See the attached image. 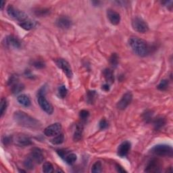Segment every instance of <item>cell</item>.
I'll use <instances>...</instances> for the list:
<instances>
[{
	"label": "cell",
	"instance_id": "obj_1",
	"mask_svg": "<svg viewBox=\"0 0 173 173\" xmlns=\"http://www.w3.org/2000/svg\"><path fill=\"white\" fill-rule=\"evenodd\" d=\"M14 119L19 125L25 128L37 129L41 127V123L39 120L22 111L15 112Z\"/></svg>",
	"mask_w": 173,
	"mask_h": 173
},
{
	"label": "cell",
	"instance_id": "obj_2",
	"mask_svg": "<svg viewBox=\"0 0 173 173\" xmlns=\"http://www.w3.org/2000/svg\"><path fill=\"white\" fill-rule=\"evenodd\" d=\"M129 46L136 55L141 57L146 56L149 54V47L144 40L136 37H132L129 40Z\"/></svg>",
	"mask_w": 173,
	"mask_h": 173
},
{
	"label": "cell",
	"instance_id": "obj_3",
	"mask_svg": "<svg viewBox=\"0 0 173 173\" xmlns=\"http://www.w3.org/2000/svg\"><path fill=\"white\" fill-rule=\"evenodd\" d=\"M151 152L157 156L169 157L173 156V149L171 145H157L151 150Z\"/></svg>",
	"mask_w": 173,
	"mask_h": 173
},
{
	"label": "cell",
	"instance_id": "obj_4",
	"mask_svg": "<svg viewBox=\"0 0 173 173\" xmlns=\"http://www.w3.org/2000/svg\"><path fill=\"white\" fill-rule=\"evenodd\" d=\"M7 13L12 19L16 20L20 22H24L28 19V15L25 12L15 8L12 5H9L7 8Z\"/></svg>",
	"mask_w": 173,
	"mask_h": 173
},
{
	"label": "cell",
	"instance_id": "obj_5",
	"mask_svg": "<svg viewBox=\"0 0 173 173\" xmlns=\"http://www.w3.org/2000/svg\"><path fill=\"white\" fill-rule=\"evenodd\" d=\"M133 29L137 32L145 33L149 31V26L145 21L141 18L135 17L132 20Z\"/></svg>",
	"mask_w": 173,
	"mask_h": 173
},
{
	"label": "cell",
	"instance_id": "obj_6",
	"mask_svg": "<svg viewBox=\"0 0 173 173\" xmlns=\"http://www.w3.org/2000/svg\"><path fill=\"white\" fill-rule=\"evenodd\" d=\"M38 104L40 106L42 110L46 112L48 114H51L54 112L53 106H51L50 103L47 101V99L45 98L44 94L38 93L37 96Z\"/></svg>",
	"mask_w": 173,
	"mask_h": 173
},
{
	"label": "cell",
	"instance_id": "obj_7",
	"mask_svg": "<svg viewBox=\"0 0 173 173\" xmlns=\"http://www.w3.org/2000/svg\"><path fill=\"white\" fill-rule=\"evenodd\" d=\"M132 100L133 94L131 92H128L126 93H124L122 97V98L120 99V100L118 102L116 105L118 109H119L120 110H123L124 109H126L130 103H131Z\"/></svg>",
	"mask_w": 173,
	"mask_h": 173
},
{
	"label": "cell",
	"instance_id": "obj_8",
	"mask_svg": "<svg viewBox=\"0 0 173 173\" xmlns=\"http://www.w3.org/2000/svg\"><path fill=\"white\" fill-rule=\"evenodd\" d=\"M56 65L58 66L60 68H61L63 72H64L66 75L67 76L68 78L72 77L73 73H72L71 66L66 60L64 59H57L56 61Z\"/></svg>",
	"mask_w": 173,
	"mask_h": 173
},
{
	"label": "cell",
	"instance_id": "obj_9",
	"mask_svg": "<svg viewBox=\"0 0 173 173\" xmlns=\"http://www.w3.org/2000/svg\"><path fill=\"white\" fill-rule=\"evenodd\" d=\"M62 125L60 123H54L48 126L44 130V134L47 137H55L60 133Z\"/></svg>",
	"mask_w": 173,
	"mask_h": 173
},
{
	"label": "cell",
	"instance_id": "obj_10",
	"mask_svg": "<svg viewBox=\"0 0 173 173\" xmlns=\"http://www.w3.org/2000/svg\"><path fill=\"white\" fill-rule=\"evenodd\" d=\"M162 169V164L157 159H152L148 162L145 167V172H160Z\"/></svg>",
	"mask_w": 173,
	"mask_h": 173
},
{
	"label": "cell",
	"instance_id": "obj_11",
	"mask_svg": "<svg viewBox=\"0 0 173 173\" xmlns=\"http://www.w3.org/2000/svg\"><path fill=\"white\" fill-rule=\"evenodd\" d=\"M131 148V144L129 141L123 142L118 147V155L120 157H125L128 155Z\"/></svg>",
	"mask_w": 173,
	"mask_h": 173
},
{
	"label": "cell",
	"instance_id": "obj_12",
	"mask_svg": "<svg viewBox=\"0 0 173 173\" xmlns=\"http://www.w3.org/2000/svg\"><path fill=\"white\" fill-rule=\"evenodd\" d=\"M14 141L17 145L22 147L27 146V145L32 144L31 139L25 135H19L16 136V137L14 139Z\"/></svg>",
	"mask_w": 173,
	"mask_h": 173
},
{
	"label": "cell",
	"instance_id": "obj_13",
	"mask_svg": "<svg viewBox=\"0 0 173 173\" xmlns=\"http://www.w3.org/2000/svg\"><path fill=\"white\" fill-rule=\"evenodd\" d=\"M30 156L32 157L33 160L35 161V162L37 164H41V162H43L44 160L43 152H42V151L40 149L37 147H34L32 149Z\"/></svg>",
	"mask_w": 173,
	"mask_h": 173
},
{
	"label": "cell",
	"instance_id": "obj_14",
	"mask_svg": "<svg viewBox=\"0 0 173 173\" xmlns=\"http://www.w3.org/2000/svg\"><path fill=\"white\" fill-rule=\"evenodd\" d=\"M5 45H6L8 47L20 48L21 46L20 41L17 37L13 35H9L6 38H5Z\"/></svg>",
	"mask_w": 173,
	"mask_h": 173
},
{
	"label": "cell",
	"instance_id": "obj_15",
	"mask_svg": "<svg viewBox=\"0 0 173 173\" xmlns=\"http://www.w3.org/2000/svg\"><path fill=\"white\" fill-rule=\"evenodd\" d=\"M107 16L112 25H118L120 22V16L119 13L113 10H108Z\"/></svg>",
	"mask_w": 173,
	"mask_h": 173
},
{
	"label": "cell",
	"instance_id": "obj_16",
	"mask_svg": "<svg viewBox=\"0 0 173 173\" xmlns=\"http://www.w3.org/2000/svg\"><path fill=\"white\" fill-rule=\"evenodd\" d=\"M57 26L62 29H68L72 26V21L67 16H60L56 20Z\"/></svg>",
	"mask_w": 173,
	"mask_h": 173
},
{
	"label": "cell",
	"instance_id": "obj_17",
	"mask_svg": "<svg viewBox=\"0 0 173 173\" xmlns=\"http://www.w3.org/2000/svg\"><path fill=\"white\" fill-rule=\"evenodd\" d=\"M17 101L20 105L25 106V107H29L31 104V99L26 94H21L18 96Z\"/></svg>",
	"mask_w": 173,
	"mask_h": 173
},
{
	"label": "cell",
	"instance_id": "obj_18",
	"mask_svg": "<svg viewBox=\"0 0 173 173\" xmlns=\"http://www.w3.org/2000/svg\"><path fill=\"white\" fill-rule=\"evenodd\" d=\"M19 25L20 27H22L23 29L26 30V31H30V30L33 29L35 26L36 23L34 21L27 19L26 20L24 21V22H20Z\"/></svg>",
	"mask_w": 173,
	"mask_h": 173
},
{
	"label": "cell",
	"instance_id": "obj_19",
	"mask_svg": "<svg viewBox=\"0 0 173 173\" xmlns=\"http://www.w3.org/2000/svg\"><path fill=\"white\" fill-rule=\"evenodd\" d=\"M104 76L106 81H107L108 84H112L114 82V73L110 69L106 68L104 71Z\"/></svg>",
	"mask_w": 173,
	"mask_h": 173
},
{
	"label": "cell",
	"instance_id": "obj_20",
	"mask_svg": "<svg viewBox=\"0 0 173 173\" xmlns=\"http://www.w3.org/2000/svg\"><path fill=\"white\" fill-rule=\"evenodd\" d=\"M83 124H78L76 127V130L74 134V141H79L82 138V135H83Z\"/></svg>",
	"mask_w": 173,
	"mask_h": 173
},
{
	"label": "cell",
	"instance_id": "obj_21",
	"mask_svg": "<svg viewBox=\"0 0 173 173\" xmlns=\"http://www.w3.org/2000/svg\"><path fill=\"white\" fill-rule=\"evenodd\" d=\"M166 119L162 117H158L156 118L154 121V126L156 130H159L166 124Z\"/></svg>",
	"mask_w": 173,
	"mask_h": 173
},
{
	"label": "cell",
	"instance_id": "obj_22",
	"mask_svg": "<svg viewBox=\"0 0 173 173\" xmlns=\"http://www.w3.org/2000/svg\"><path fill=\"white\" fill-rule=\"evenodd\" d=\"M11 87H12V93L14 94H18L20 92H22L24 89H25V85H24L23 84L19 83V82L15 83Z\"/></svg>",
	"mask_w": 173,
	"mask_h": 173
},
{
	"label": "cell",
	"instance_id": "obj_23",
	"mask_svg": "<svg viewBox=\"0 0 173 173\" xmlns=\"http://www.w3.org/2000/svg\"><path fill=\"white\" fill-rule=\"evenodd\" d=\"M64 141V136L63 133H59L58 135L54 137L50 141L53 145H60Z\"/></svg>",
	"mask_w": 173,
	"mask_h": 173
},
{
	"label": "cell",
	"instance_id": "obj_24",
	"mask_svg": "<svg viewBox=\"0 0 173 173\" xmlns=\"http://www.w3.org/2000/svg\"><path fill=\"white\" fill-rule=\"evenodd\" d=\"M35 161L33 160L32 157L31 156L27 157L26 160L24 161V166H25V168L28 170H33L35 166Z\"/></svg>",
	"mask_w": 173,
	"mask_h": 173
},
{
	"label": "cell",
	"instance_id": "obj_25",
	"mask_svg": "<svg viewBox=\"0 0 173 173\" xmlns=\"http://www.w3.org/2000/svg\"><path fill=\"white\" fill-rule=\"evenodd\" d=\"M65 162L66 164H68L69 165H72L73 164L75 163L76 161L77 160V156L75 154H70L66 155V157H64Z\"/></svg>",
	"mask_w": 173,
	"mask_h": 173
},
{
	"label": "cell",
	"instance_id": "obj_26",
	"mask_svg": "<svg viewBox=\"0 0 173 173\" xmlns=\"http://www.w3.org/2000/svg\"><path fill=\"white\" fill-rule=\"evenodd\" d=\"M102 171V164L100 161H98L93 164L92 168V172L93 173H99Z\"/></svg>",
	"mask_w": 173,
	"mask_h": 173
},
{
	"label": "cell",
	"instance_id": "obj_27",
	"mask_svg": "<svg viewBox=\"0 0 173 173\" xmlns=\"http://www.w3.org/2000/svg\"><path fill=\"white\" fill-rule=\"evenodd\" d=\"M8 108V102L5 98H2L1 100V105H0V114L1 117L4 116L5 112Z\"/></svg>",
	"mask_w": 173,
	"mask_h": 173
},
{
	"label": "cell",
	"instance_id": "obj_28",
	"mask_svg": "<svg viewBox=\"0 0 173 173\" xmlns=\"http://www.w3.org/2000/svg\"><path fill=\"white\" fill-rule=\"evenodd\" d=\"M43 172L45 173H51L54 172V166L50 162H46L43 165Z\"/></svg>",
	"mask_w": 173,
	"mask_h": 173
},
{
	"label": "cell",
	"instance_id": "obj_29",
	"mask_svg": "<svg viewBox=\"0 0 173 173\" xmlns=\"http://www.w3.org/2000/svg\"><path fill=\"white\" fill-rule=\"evenodd\" d=\"M96 96L97 94L95 91H91V92H89L87 95V102H89V104H93V103L95 102Z\"/></svg>",
	"mask_w": 173,
	"mask_h": 173
},
{
	"label": "cell",
	"instance_id": "obj_30",
	"mask_svg": "<svg viewBox=\"0 0 173 173\" xmlns=\"http://www.w3.org/2000/svg\"><path fill=\"white\" fill-rule=\"evenodd\" d=\"M169 85L168 81L166 79H164L160 81V83H159L158 85H157V89L160 91H165L168 89Z\"/></svg>",
	"mask_w": 173,
	"mask_h": 173
},
{
	"label": "cell",
	"instance_id": "obj_31",
	"mask_svg": "<svg viewBox=\"0 0 173 173\" xmlns=\"http://www.w3.org/2000/svg\"><path fill=\"white\" fill-rule=\"evenodd\" d=\"M68 93V89L65 85H60L58 88V95L61 98H64Z\"/></svg>",
	"mask_w": 173,
	"mask_h": 173
},
{
	"label": "cell",
	"instance_id": "obj_32",
	"mask_svg": "<svg viewBox=\"0 0 173 173\" xmlns=\"http://www.w3.org/2000/svg\"><path fill=\"white\" fill-rule=\"evenodd\" d=\"M118 60H119V57H118V55L116 54H113L111 56L110 58V62L111 65L113 66V67H116L118 64Z\"/></svg>",
	"mask_w": 173,
	"mask_h": 173
},
{
	"label": "cell",
	"instance_id": "obj_33",
	"mask_svg": "<svg viewBox=\"0 0 173 173\" xmlns=\"http://www.w3.org/2000/svg\"><path fill=\"white\" fill-rule=\"evenodd\" d=\"M32 64L34 67L38 69L43 68L45 66V63L43 61H41V60H35V61H33Z\"/></svg>",
	"mask_w": 173,
	"mask_h": 173
},
{
	"label": "cell",
	"instance_id": "obj_34",
	"mask_svg": "<svg viewBox=\"0 0 173 173\" xmlns=\"http://www.w3.org/2000/svg\"><path fill=\"white\" fill-rule=\"evenodd\" d=\"M79 116L82 120H86L88 118V117L89 116V112L85 110H81L80 112Z\"/></svg>",
	"mask_w": 173,
	"mask_h": 173
},
{
	"label": "cell",
	"instance_id": "obj_35",
	"mask_svg": "<svg viewBox=\"0 0 173 173\" xmlns=\"http://www.w3.org/2000/svg\"><path fill=\"white\" fill-rule=\"evenodd\" d=\"M49 13V10H47V9H41V10H37V11H35V14L37 15V16H43L45 15H47Z\"/></svg>",
	"mask_w": 173,
	"mask_h": 173
},
{
	"label": "cell",
	"instance_id": "obj_36",
	"mask_svg": "<svg viewBox=\"0 0 173 173\" xmlns=\"http://www.w3.org/2000/svg\"><path fill=\"white\" fill-rule=\"evenodd\" d=\"M99 129H100L104 130L106 129H107L108 127V123L105 119H102L101 121H100V122H99Z\"/></svg>",
	"mask_w": 173,
	"mask_h": 173
},
{
	"label": "cell",
	"instance_id": "obj_37",
	"mask_svg": "<svg viewBox=\"0 0 173 173\" xmlns=\"http://www.w3.org/2000/svg\"><path fill=\"white\" fill-rule=\"evenodd\" d=\"M151 117H152V114H151V112L150 111H147L146 113L144 114V119L145 120L148 122V121H150L151 120Z\"/></svg>",
	"mask_w": 173,
	"mask_h": 173
},
{
	"label": "cell",
	"instance_id": "obj_38",
	"mask_svg": "<svg viewBox=\"0 0 173 173\" xmlns=\"http://www.w3.org/2000/svg\"><path fill=\"white\" fill-rule=\"evenodd\" d=\"M57 154H58L59 156L61 157H65L66 156V154H67V152L65 150H57Z\"/></svg>",
	"mask_w": 173,
	"mask_h": 173
},
{
	"label": "cell",
	"instance_id": "obj_39",
	"mask_svg": "<svg viewBox=\"0 0 173 173\" xmlns=\"http://www.w3.org/2000/svg\"><path fill=\"white\" fill-rule=\"evenodd\" d=\"M116 169L117 172H126V171L123 168L122 166L118 164L116 165Z\"/></svg>",
	"mask_w": 173,
	"mask_h": 173
},
{
	"label": "cell",
	"instance_id": "obj_40",
	"mask_svg": "<svg viewBox=\"0 0 173 173\" xmlns=\"http://www.w3.org/2000/svg\"><path fill=\"white\" fill-rule=\"evenodd\" d=\"M11 138L10 137H5L3 139V142L5 143V144L6 145V144H10V143L11 142Z\"/></svg>",
	"mask_w": 173,
	"mask_h": 173
},
{
	"label": "cell",
	"instance_id": "obj_41",
	"mask_svg": "<svg viewBox=\"0 0 173 173\" xmlns=\"http://www.w3.org/2000/svg\"><path fill=\"white\" fill-rule=\"evenodd\" d=\"M102 89L106 92H108V91L110 90V85H109L108 83H106L102 86Z\"/></svg>",
	"mask_w": 173,
	"mask_h": 173
},
{
	"label": "cell",
	"instance_id": "obj_42",
	"mask_svg": "<svg viewBox=\"0 0 173 173\" xmlns=\"http://www.w3.org/2000/svg\"><path fill=\"white\" fill-rule=\"evenodd\" d=\"M25 75L28 78H33V77H34V76L33 75V74L31 73V72L29 71H26L25 72Z\"/></svg>",
	"mask_w": 173,
	"mask_h": 173
},
{
	"label": "cell",
	"instance_id": "obj_43",
	"mask_svg": "<svg viewBox=\"0 0 173 173\" xmlns=\"http://www.w3.org/2000/svg\"><path fill=\"white\" fill-rule=\"evenodd\" d=\"M5 4V2L4 1H2V5H1V9L2 10H3L4 9V4Z\"/></svg>",
	"mask_w": 173,
	"mask_h": 173
}]
</instances>
